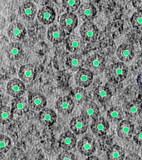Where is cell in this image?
I'll return each mask as SVG.
<instances>
[{
    "label": "cell",
    "instance_id": "25",
    "mask_svg": "<svg viewBox=\"0 0 142 160\" xmlns=\"http://www.w3.org/2000/svg\"><path fill=\"white\" fill-rule=\"evenodd\" d=\"M7 58L12 61L20 59L23 55L22 44L18 42H12L6 48Z\"/></svg>",
    "mask_w": 142,
    "mask_h": 160
},
{
    "label": "cell",
    "instance_id": "5",
    "mask_svg": "<svg viewBox=\"0 0 142 160\" xmlns=\"http://www.w3.org/2000/svg\"><path fill=\"white\" fill-rule=\"evenodd\" d=\"M26 33L27 30L23 24L20 22H12L7 28V35L10 39L12 40V42H18L20 40L23 39Z\"/></svg>",
    "mask_w": 142,
    "mask_h": 160
},
{
    "label": "cell",
    "instance_id": "4",
    "mask_svg": "<svg viewBox=\"0 0 142 160\" xmlns=\"http://www.w3.org/2000/svg\"><path fill=\"white\" fill-rule=\"evenodd\" d=\"M60 26L66 30L67 32H71L77 27L78 18L73 12H67L61 16L59 19Z\"/></svg>",
    "mask_w": 142,
    "mask_h": 160
},
{
    "label": "cell",
    "instance_id": "6",
    "mask_svg": "<svg viewBox=\"0 0 142 160\" xmlns=\"http://www.w3.org/2000/svg\"><path fill=\"white\" fill-rule=\"evenodd\" d=\"M25 90H26V88H25L24 82L21 79L13 78L7 82V92L14 98L22 97V95L25 92Z\"/></svg>",
    "mask_w": 142,
    "mask_h": 160
},
{
    "label": "cell",
    "instance_id": "28",
    "mask_svg": "<svg viewBox=\"0 0 142 160\" xmlns=\"http://www.w3.org/2000/svg\"><path fill=\"white\" fill-rule=\"evenodd\" d=\"M107 160H125V152L121 146L118 144L112 145L107 152Z\"/></svg>",
    "mask_w": 142,
    "mask_h": 160
},
{
    "label": "cell",
    "instance_id": "33",
    "mask_svg": "<svg viewBox=\"0 0 142 160\" xmlns=\"http://www.w3.org/2000/svg\"><path fill=\"white\" fill-rule=\"evenodd\" d=\"M62 5L68 12H73L79 9L80 6L82 4L80 0H63Z\"/></svg>",
    "mask_w": 142,
    "mask_h": 160
},
{
    "label": "cell",
    "instance_id": "35",
    "mask_svg": "<svg viewBox=\"0 0 142 160\" xmlns=\"http://www.w3.org/2000/svg\"><path fill=\"white\" fill-rule=\"evenodd\" d=\"M12 146V142L9 138L2 134L0 137V152L1 153H6Z\"/></svg>",
    "mask_w": 142,
    "mask_h": 160
},
{
    "label": "cell",
    "instance_id": "38",
    "mask_svg": "<svg viewBox=\"0 0 142 160\" xmlns=\"http://www.w3.org/2000/svg\"><path fill=\"white\" fill-rule=\"evenodd\" d=\"M125 160H142V158L136 153H130L127 155Z\"/></svg>",
    "mask_w": 142,
    "mask_h": 160
},
{
    "label": "cell",
    "instance_id": "22",
    "mask_svg": "<svg viewBox=\"0 0 142 160\" xmlns=\"http://www.w3.org/2000/svg\"><path fill=\"white\" fill-rule=\"evenodd\" d=\"M18 12L21 17L27 21L33 20L36 14H37V7L32 2H23L19 7Z\"/></svg>",
    "mask_w": 142,
    "mask_h": 160
},
{
    "label": "cell",
    "instance_id": "3",
    "mask_svg": "<svg viewBox=\"0 0 142 160\" xmlns=\"http://www.w3.org/2000/svg\"><path fill=\"white\" fill-rule=\"evenodd\" d=\"M110 75L116 82H122L128 74V68L123 62H115L110 67Z\"/></svg>",
    "mask_w": 142,
    "mask_h": 160
},
{
    "label": "cell",
    "instance_id": "23",
    "mask_svg": "<svg viewBox=\"0 0 142 160\" xmlns=\"http://www.w3.org/2000/svg\"><path fill=\"white\" fill-rule=\"evenodd\" d=\"M85 63V60L82 55L80 54H72L67 58L66 60V67L73 72H78L83 67Z\"/></svg>",
    "mask_w": 142,
    "mask_h": 160
},
{
    "label": "cell",
    "instance_id": "42",
    "mask_svg": "<svg viewBox=\"0 0 142 160\" xmlns=\"http://www.w3.org/2000/svg\"><path fill=\"white\" fill-rule=\"evenodd\" d=\"M141 152H142V149H141Z\"/></svg>",
    "mask_w": 142,
    "mask_h": 160
},
{
    "label": "cell",
    "instance_id": "41",
    "mask_svg": "<svg viewBox=\"0 0 142 160\" xmlns=\"http://www.w3.org/2000/svg\"><path fill=\"white\" fill-rule=\"evenodd\" d=\"M140 47L142 48V36L140 38Z\"/></svg>",
    "mask_w": 142,
    "mask_h": 160
},
{
    "label": "cell",
    "instance_id": "37",
    "mask_svg": "<svg viewBox=\"0 0 142 160\" xmlns=\"http://www.w3.org/2000/svg\"><path fill=\"white\" fill-rule=\"evenodd\" d=\"M133 139L138 145L142 146V127H139L133 136Z\"/></svg>",
    "mask_w": 142,
    "mask_h": 160
},
{
    "label": "cell",
    "instance_id": "1",
    "mask_svg": "<svg viewBox=\"0 0 142 160\" xmlns=\"http://www.w3.org/2000/svg\"><path fill=\"white\" fill-rule=\"evenodd\" d=\"M80 34L86 42H94L98 37V28L92 21L84 22L80 28Z\"/></svg>",
    "mask_w": 142,
    "mask_h": 160
},
{
    "label": "cell",
    "instance_id": "18",
    "mask_svg": "<svg viewBox=\"0 0 142 160\" xmlns=\"http://www.w3.org/2000/svg\"><path fill=\"white\" fill-rule=\"evenodd\" d=\"M135 130L133 122L130 120H122L117 126V135L122 139H129L132 137Z\"/></svg>",
    "mask_w": 142,
    "mask_h": 160
},
{
    "label": "cell",
    "instance_id": "29",
    "mask_svg": "<svg viewBox=\"0 0 142 160\" xmlns=\"http://www.w3.org/2000/svg\"><path fill=\"white\" fill-rule=\"evenodd\" d=\"M71 98H72L75 102L77 104H82L83 102H87L88 99V94L87 90L84 88L77 87L74 89H72L70 92Z\"/></svg>",
    "mask_w": 142,
    "mask_h": 160
},
{
    "label": "cell",
    "instance_id": "8",
    "mask_svg": "<svg viewBox=\"0 0 142 160\" xmlns=\"http://www.w3.org/2000/svg\"><path fill=\"white\" fill-rule=\"evenodd\" d=\"M109 128V122L103 117L97 118V119L93 120L91 125V129L97 137H103L105 135H107Z\"/></svg>",
    "mask_w": 142,
    "mask_h": 160
},
{
    "label": "cell",
    "instance_id": "12",
    "mask_svg": "<svg viewBox=\"0 0 142 160\" xmlns=\"http://www.w3.org/2000/svg\"><path fill=\"white\" fill-rule=\"evenodd\" d=\"M93 72L88 68H82L75 74V80L79 87L87 88L90 86L93 80Z\"/></svg>",
    "mask_w": 142,
    "mask_h": 160
},
{
    "label": "cell",
    "instance_id": "40",
    "mask_svg": "<svg viewBox=\"0 0 142 160\" xmlns=\"http://www.w3.org/2000/svg\"><path fill=\"white\" fill-rule=\"evenodd\" d=\"M86 160H101L97 156H95V155H92V156H89V157L87 158Z\"/></svg>",
    "mask_w": 142,
    "mask_h": 160
},
{
    "label": "cell",
    "instance_id": "14",
    "mask_svg": "<svg viewBox=\"0 0 142 160\" xmlns=\"http://www.w3.org/2000/svg\"><path fill=\"white\" fill-rule=\"evenodd\" d=\"M30 108L34 111H42L47 106V98L40 92H32L28 96Z\"/></svg>",
    "mask_w": 142,
    "mask_h": 160
},
{
    "label": "cell",
    "instance_id": "11",
    "mask_svg": "<svg viewBox=\"0 0 142 160\" xmlns=\"http://www.w3.org/2000/svg\"><path fill=\"white\" fill-rule=\"evenodd\" d=\"M75 102L70 96L60 97L56 102V108L62 114H70L74 109Z\"/></svg>",
    "mask_w": 142,
    "mask_h": 160
},
{
    "label": "cell",
    "instance_id": "17",
    "mask_svg": "<svg viewBox=\"0 0 142 160\" xmlns=\"http://www.w3.org/2000/svg\"><path fill=\"white\" fill-rule=\"evenodd\" d=\"M85 45V41L82 37L77 34L70 35L66 39V48L70 52L77 53L83 48Z\"/></svg>",
    "mask_w": 142,
    "mask_h": 160
},
{
    "label": "cell",
    "instance_id": "21",
    "mask_svg": "<svg viewBox=\"0 0 142 160\" xmlns=\"http://www.w3.org/2000/svg\"><path fill=\"white\" fill-rule=\"evenodd\" d=\"M116 56L122 62H130L135 56L134 47L129 43L120 45L116 49Z\"/></svg>",
    "mask_w": 142,
    "mask_h": 160
},
{
    "label": "cell",
    "instance_id": "26",
    "mask_svg": "<svg viewBox=\"0 0 142 160\" xmlns=\"http://www.w3.org/2000/svg\"><path fill=\"white\" fill-rule=\"evenodd\" d=\"M57 113L51 108H46L40 111L38 113V120L43 125L46 126H52L57 121Z\"/></svg>",
    "mask_w": 142,
    "mask_h": 160
},
{
    "label": "cell",
    "instance_id": "15",
    "mask_svg": "<svg viewBox=\"0 0 142 160\" xmlns=\"http://www.w3.org/2000/svg\"><path fill=\"white\" fill-rule=\"evenodd\" d=\"M77 139L76 135L72 131H66L61 134L59 138L60 146L62 149L70 151L76 147Z\"/></svg>",
    "mask_w": 142,
    "mask_h": 160
},
{
    "label": "cell",
    "instance_id": "39",
    "mask_svg": "<svg viewBox=\"0 0 142 160\" xmlns=\"http://www.w3.org/2000/svg\"><path fill=\"white\" fill-rule=\"evenodd\" d=\"M136 82H137V84H138V86H139L140 88L142 90V72H140V73L138 76H137Z\"/></svg>",
    "mask_w": 142,
    "mask_h": 160
},
{
    "label": "cell",
    "instance_id": "9",
    "mask_svg": "<svg viewBox=\"0 0 142 160\" xmlns=\"http://www.w3.org/2000/svg\"><path fill=\"white\" fill-rule=\"evenodd\" d=\"M77 148L82 155L84 156H92L96 152V142L92 138L83 137L77 143Z\"/></svg>",
    "mask_w": 142,
    "mask_h": 160
},
{
    "label": "cell",
    "instance_id": "2",
    "mask_svg": "<svg viewBox=\"0 0 142 160\" xmlns=\"http://www.w3.org/2000/svg\"><path fill=\"white\" fill-rule=\"evenodd\" d=\"M86 64L88 67V69L93 72V74H99L104 71L106 68V60L102 55L94 53L87 58Z\"/></svg>",
    "mask_w": 142,
    "mask_h": 160
},
{
    "label": "cell",
    "instance_id": "34",
    "mask_svg": "<svg viewBox=\"0 0 142 160\" xmlns=\"http://www.w3.org/2000/svg\"><path fill=\"white\" fill-rule=\"evenodd\" d=\"M132 26L138 30H142V11H137L130 18Z\"/></svg>",
    "mask_w": 142,
    "mask_h": 160
},
{
    "label": "cell",
    "instance_id": "10",
    "mask_svg": "<svg viewBox=\"0 0 142 160\" xmlns=\"http://www.w3.org/2000/svg\"><path fill=\"white\" fill-rule=\"evenodd\" d=\"M97 10L92 2H85L80 6L78 9V15L80 18L84 22L92 21L96 18Z\"/></svg>",
    "mask_w": 142,
    "mask_h": 160
},
{
    "label": "cell",
    "instance_id": "16",
    "mask_svg": "<svg viewBox=\"0 0 142 160\" xmlns=\"http://www.w3.org/2000/svg\"><path fill=\"white\" fill-rule=\"evenodd\" d=\"M88 121L82 116H76L72 118L70 122V128L75 134L79 135L87 132L88 128Z\"/></svg>",
    "mask_w": 142,
    "mask_h": 160
},
{
    "label": "cell",
    "instance_id": "7",
    "mask_svg": "<svg viewBox=\"0 0 142 160\" xmlns=\"http://www.w3.org/2000/svg\"><path fill=\"white\" fill-rule=\"evenodd\" d=\"M47 38L53 44H57L64 41L66 38V32L61 26L53 24L47 30Z\"/></svg>",
    "mask_w": 142,
    "mask_h": 160
},
{
    "label": "cell",
    "instance_id": "24",
    "mask_svg": "<svg viewBox=\"0 0 142 160\" xmlns=\"http://www.w3.org/2000/svg\"><path fill=\"white\" fill-rule=\"evenodd\" d=\"M11 108L15 114L22 115L29 110V102L23 97L16 98L12 100Z\"/></svg>",
    "mask_w": 142,
    "mask_h": 160
},
{
    "label": "cell",
    "instance_id": "30",
    "mask_svg": "<svg viewBox=\"0 0 142 160\" xmlns=\"http://www.w3.org/2000/svg\"><path fill=\"white\" fill-rule=\"evenodd\" d=\"M142 110V103L140 101L130 102L125 104V113L128 117L134 118L140 113Z\"/></svg>",
    "mask_w": 142,
    "mask_h": 160
},
{
    "label": "cell",
    "instance_id": "32",
    "mask_svg": "<svg viewBox=\"0 0 142 160\" xmlns=\"http://www.w3.org/2000/svg\"><path fill=\"white\" fill-rule=\"evenodd\" d=\"M13 113L12 108L2 105L1 108V122L2 124L9 123L13 118Z\"/></svg>",
    "mask_w": 142,
    "mask_h": 160
},
{
    "label": "cell",
    "instance_id": "20",
    "mask_svg": "<svg viewBox=\"0 0 142 160\" xmlns=\"http://www.w3.org/2000/svg\"><path fill=\"white\" fill-rule=\"evenodd\" d=\"M81 113L83 118L87 120L97 119L100 113L99 107L94 102H86L82 108Z\"/></svg>",
    "mask_w": 142,
    "mask_h": 160
},
{
    "label": "cell",
    "instance_id": "19",
    "mask_svg": "<svg viewBox=\"0 0 142 160\" xmlns=\"http://www.w3.org/2000/svg\"><path fill=\"white\" fill-rule=\"evenodd\" d=\"M37 18L42 24L50 25L55 21L56 12L50 6H44L37 12Z\"/></svg>",
    "mask_w": 142,
    "mask_h": 160
},
{
    "label": "cell",
    "instance_id": "31",
    "mask_svg": "<svg viewBox=\"0 0 142 160\" xmlns=\"http://www.w3.org/2000/svg\"><path fill=\"white\" fill-rule=\"evenodd\" d=\"M107 118H109L111 122H121L124 117V112L121 108L118 106H115L109 108V110L107 112Z\"/></svg>",
    "mask_w": 142,
    "mask_h": 160
},
{
    "label": "cell",
    "instance_id": "13",
    "mask_svg": "<svg viewBox=\"0 0 142 160\" xmlns=\"http://www.w3.org/2000/svg\"><path fill=\"white\" fill-rule=\"evenodd\" d=\"M37 75V68L32 64H24L18 71L19 78L25 83H30L35 79Z\"/></svg>",
    "mask_w": 142,
    "mask_h": 160
},
{
    "label": "cell",
    "instance_id": "36",
    "mask_svg": "<svg viewBox=\"0 0 142 160\" xmlns=\"http://www.w3.org/2000/svg\"><path fill=\"white\" fill-rule=\"evenodd\" d=\"M57 160H76V157L72 152L64 150L58 155Z\"/></svg>",
    "mask_w": 142,
    "mask_h": 160
},
{
    "label": "cell",
    "instance_id": "27",
    "mask_svg": "<svg viewBox=\"0 0 142 160\" xmlns=\"http://www.w3.org/2000/svg\"><path fill=\"white\" fill-rule=\"evenodd\" d=\"M94 96L97 101L105 103L111 99L112 93L107 85H98L94 89Z\"/></svg>",
    "mask_w": 142,
    "mask_h": 160
}]
</instances>
